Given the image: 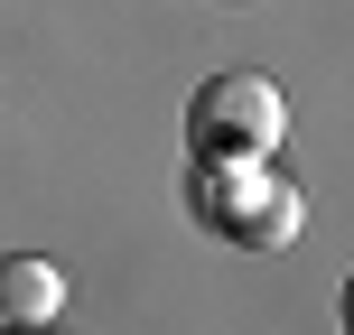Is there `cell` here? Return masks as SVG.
Returning a JSON list of instances; mask_svg holds the SVG:
<instances>
[{
  "label": "cell",
  "instance_id": "obj_1",
  "mask_svg": "<svg viewBox=\"0 0 354 335\" xmlns=\"http://www.w3.org/2000/svg\"><path fill=\"white\" fill-rule=\"evenodd\" d=\"M196 224L243 251H280V242H299L308 195L270 159H196Z\"/></svg>",
  "mask_w": 354,
  "mask_h": 335
},
{
  "label": "cell",
  "instance_id": "obj_2",
  "mask_svg": "<svg viewBox=\"0 0 354 335\" xmlns=\"http://www.w3.org/2000/svg\"><path fill=\"white\" fill-rule=\"evenodd\" d=\"M289 140V93L252 66H224L187 93V149L196 159H270Z\"/></svg>",
  "mask_w": 354,
  "mask_h": 335
},
{
  "label": "cell",
  "instance_id": "obj_3",
  "mask_svg": "<svg viewBox=\"0 0 354 335\" xmlns=\"http://www.w3.org/2000/svg\"><path fill=\"white\" fill-rule=\"evenodd\" d=\"M56 307H66V270L37 251H10L0 261V326H56Z\"/></svg>",
  "mask_w": 354,
  "mask_h": 335
},
{
  "label": "cell",
  "instance_id": "obj_4",
  "mask_svg": "<svg viewBox=\"0 0 354 335\" xmlns=\"http://www.w3.org/2000/svg\"><path fill=\"white\" fill-rule=\"evenodd\" d=\"M28 335H37V326H28Z\"/></svg>",
  "mask_w": 354,
  "mask_h": 335
}]
</instances>
